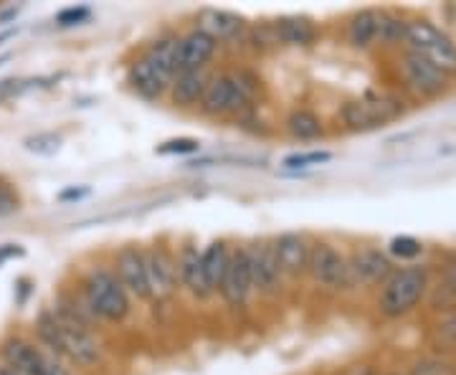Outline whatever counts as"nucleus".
<instances>
[{"instance_id":"3","label":"nucleus","mask_w":456,"mask_h":375,"mask_svg":"<svg viewBox=\"0 0 456 375\" xmlns=\"http://www.w3.org/2000/svg\"><path fill=\"white\" fill-rule=\"evenodd\" d=\"M259 89L261 79L246 69H231L226 74H211V82L203 92L198 110H200V115L211 117V119L233 117L251 107Z\"/></svg>"},{"instance_id":"9","label":"nucleus","mask_w":456,"mask_h":375,"mask_svg":"<svg viewBox=\"0 0 456 375\" xmlns=\"http://www.w3.org/2000/svg\"><path fill=\"white\" fill-rule=\"evenodd\" d=\"M395 264L378 246H358L347 254V292L380 289L391 277Z\"/></svg>"},{"instance_id":"36","label":"nucleus","mask_w":456,"mask_h":375,"mask_svg":"<svg viewBox=\"0 0 456 375\" xmlns=\"http://www.w3.org/2000/svg\"><path fill=\"white\" fill-rule=\"evenodd\" d=\"M444 292L449 294V307H456V259L446 266V277H444Z\"/></svg>"},{"instance_id":"19","label":"nucleus","mask_w":456,"mask_h":375,"mask_svg":"<svg viewBox=\"0 0 456 375\" xmlns=\"http://www.w3.org/2000/svg\"><path fill=\"white\" fill-rule=\"evenodd\" d=\"M178 259V284L196 299H208L213 297L206 277H203V264H200V249L193 241L180 246V251L175 254Z\"/></svg>"},{"instance_id":"18","label":"nucleus","mask_w":456,"mask_h":375,"mask_svg":"<svg viewBox=\"0 0 456 375\" xmlns=\"http://www.w3.org/2000/svg\"><path fill=\"white\" fill-rule=\"evenodd\" d=\"M218 44L211 36H206L198 29H191L183 33L178 41V74L180 71H198V69H208L216 53H218Z\"/></svg>"},{"instance_id":"37","label":"nucleus","mask_w":456,"mask_h":375,"mask_svg":"<svg viewBox=\"0 0 456 375\" xmlns=\"http://www.w3.org/2000/svg\"><path fill=\"white\" fill-rule=\"evenodd\" d=\"M20 84L18 79H3L0 82V99H11L16 97L18 92H20Z\"/></svg>"},{"instance_id":"34","label":"nucleus","mask_w":456,"mask_h":375,"mask_svg":"<svg viewBox=\"0 0 456 375\" xmlns=\"http://www.w3.org/2000/svg\"><path fill=\"white\" fill-rule=\"evenodd\" d=\"M92 16V11L86 8V5H74V8H64L59 16H56V23L61 26V29H69V26H79L84 20H89Z\"/></svg>"},{"instance_id":"20","label":"nucleus","mask_w":456,"mask_h":375,"mask_svg":"<svg viewBox=\"0 0 456 375\" xmlns=\"http://www.w3.org/2000/svg\"><path fill=\"white\" fill-rule=\"evenodd\" d=\"M211 82V74L208 69H198V71H180L175 74V79L167 89V99L173 102V107H180V110H191V107H198L200 99H203V92Z\"/></svg>"},{"instance_id":"22","label":"nucleus","mask_w":456,"mask_h":375,"mask_svg":"<svg viewBox=\"0 0 456 375\" xmlns=\"http://www.w3.org/2000/svg\"><path fill=\"white\" fill-rule=\"evenodd\" d=\"M231 249L233 246L228 244L226 239L211 241L206 249H200L203 277H206V284H208L211 294H218V289H221V281H224V274L228 269V259H231Z\"/></svg>"},{"instance_id":"21","label":"nucleus","mask_w":456,"mask_h":375,"mask_svg":"<svg viewBox=\"0 0 456 375\" xmlns=\"http://www.w3.org/2000/svg\"><path fill=\"white\" fill-rule=\"evenodd\" d=\"M378 20H380L378 8H362L358 13H353L345 29L347 46L355 51L378 49Z\"/></svg>"},{"instance_id":"12","label":"nucleus","mask_w":456,"mask_h":375,"mask_svg":"<svg viewBox=\"0 0 456 375\" xmlns=\"http://www.w3.org/2000/svg\"><path fill=\"white\" fill-rule=\"evenodd\" d=\"M145 251L147 279L152 299H167L178 292V259L175 251L167 244H150L142 249Z\"/></svg>"},{"instance_id":"35","label":"nucleus","mask_w":456,"mask_h":375,"mask_svg":"<svg viewBox=\"0 0 456 375\" xmlns=\"http://www.w3.org/2000/svg\"><path fill=\"white\" fill-rule=\"evenodd\" d=\"M13 211H18V193L8 183H0V216H8Z\"/></svg>"},{"instance_id":"23","label":"nucleus","mask_w":456,"mask_h":375,"mask_svg":"<svg viewBox=\"0 0 456 375\" xmlns=\"http://www.w3.org/2000/svg\"><path fill=\"white\" fill-rule=\"evenodd\" d=\"M274 26H277V36L281 46L305 49V46H312L314 38H317V29H314V23L307 20V18H279V20H274Z\"/></svg>"},{"instance_id":"7","label":"nucleus","mask_w":456,"mask_h":375,"mask_svg":"<svg viewBox=\"0 0 456 375\" xmlns=\"http://www.w3.org/2000/svg\"><path fill=\"white\" fill-rule=\"evenodd\" d=\"M395 74H398L401 89L408 97L421 99V102L449 94L452 82H454L446 74H441L436 66H431L426 59H421L419 53L406 49H401L395 56Z\"/></svg>"},{"instance_id":"27","label":"nucleus","mask_w":456,"mask_h":375,"mask_svg":"<svg viewBox=\"0 0 456 375\" xmlns=\"http://www.w3.org/2000/svg\"><path fill=\"white\" fill-rule=\"evenodd\" d=\"M244 41L254 51H259V53L281 49L274 20H272V23H259V26H248V31H246Z\"/></svg>"},{"instance_id":"8","label":"nucleus","mask_w":456,"mask_h":375,"mask_svg":"<svg viewBox=\"0 0 456 375\" xmlns=\"http://www.w3.org/2000/svg\"><path fill=\"white\" fill-rule=\"evenodd\" d=\"M0 363H5L18 375H71L64 360L18 335L0 343Z\"/></svg>"},{"instance_id":"5","label":"nucleus","mask_w":456,"mask_h":375,"mask_svg":"<svg viewBox=\"0 0 456 375\" xmlns=\"http://www.w3.org/2000/svg\"><path fill=\"white\" fill-rule=\"evenodd\" d=\"M406 99L393 92H365L360 97L347 99L340 107L342 127L350 132H370L386 127L406 115Z\"/></svg>"},{"instance_id":"40","label":"nucleus","mask_w":456,"mask_h":375,"mask_svg":"<svg viewBox=\"0 0 456 375\" xmlns=\"http://www.w3.org/2000/svg\"><path fill=\"white\" fill-rule=\"evenodd\" d=\"M16 31L18 29H5V31H0V44H3V41H8V38H13Z\"/></svg>"},{"instance_id":"31","label":"nucleus","mask_w":456,"mask_h":375,"mask_svg":"<svg viewBox=\"0 0 456 375\" xmlns=\"http://www.w3.org/2000/svg\"><path fill=\"white\" fill-rule=\"evenodd\" d=\"M408 375H456V371L454 365L444 358H426L419 360Z\"/></svg>"},{"instance_id":"17","label":"nucleus","mask_w":456,"mask_h":375,"mask_svg":"<svg viewBox=\"0 0 456 375\" xmlns=\"http://www.w3.org/2000/svg\"><path fill=\"white\" fill-rule=\"evenodd\" d=\"M127 84L137 97L147 99V102H158V99L167 97L173 77H167L163 69H158L150 59L140 53L127 66Z\"/></svg>"},{"instance_id":"43","label":"nucleus","mask_w":456,"mask_h":375,"mask_svg":"<svg viewBox=\"0 0 456 375\" xmlns=\"http://www.w3.org/2000/svg\"><path fill=\"white\" fill-rule=\"evenodd\" d=\"M388 375H403V373H388Z\"/></svg>"},{"instance_id":"38","label":"nucleus","mask_w":456,"mask_h":375,"mask_svg":"<svg viewBox=\"0 0 456 375\" xmlns=\"http://www.w3.org/2000/svg\"><path fill=\"white\" fill-rule=\"evenodd\" d=\"M345 375H383L375 365H368V363H360V365H353Z\"/></svg>"},{"instance_id":"10","label":"nucleus","mask_w":456,"mask_h":375,"mask_svg":"<svg viewBox=\"0 0 456 375\" xmlns=\"http://www.w3.org/2000/svg\"><path fill=\"white\" fill-rule=\"evenodd\" d=\"M307 279L330 294L347 292V254L332 241H312Z\"/></svg>"},{"instance_id":"28","label":"nucleus","mask_w":456,"mask_h":375,"mask_svg":"<svg viewBox=\"0 0 456 375\" xmlns=\"http://www.w3.org/2000/svg\"><path fill=\"white\" fill-rule=\"evenodd\" d=\"M431 335H434V345L439 350H444V353L456 350V307L441 312V317L431 327Z\"/></svg>"},{"instance_id":"29","label":"nucleus","mask_w":456,"mask_h":375,"mask_svg":"<svg viewBox=\"0 0 456 375\" xmlns=\"http://www.w3.org/2000/svg\"><path fill=\"white\" fill-rule=\"evenodd\" d=\"M386 254H388L391 259H401L411 264V261L419 259V257L424 254V244H421L419 239H413V236H395V239H391Z\"/></svg>"},{"instance_id":"33","label":"nucleus","mask_w":456,"mask_h":375,"mask_svg":"<svg viewBox=\"0 0 456 375\" xmlns=\"http://www.w3.org/2000/svg\"><path fill=\"white\" fill-rule=\"evenodd\" d=\"M198 140L193 137H178V140H167L163 145H158L160 155H188V152H198Z\"/></svg>"},{"instance_id":"25","label":"nucleus","mask_w":456,"mask_h":375,"mask_svg":"<svg viewBox=\"0 0 456 375\" xmlns=\"http://www.w3.org/2000/svg\"><path fill=\"white\" fill-rule=\"evenodd\" d=\"M284 127H287V132L292 135L294 140H302V143L317 140V137L325 135V122H322V117L317 115V112H312V110H307V107L292 110L289 117H287V122H284Z\"/></svg>"},{"instance_id":"42","label":"nucleus","mask_w":456,"mask_h":375,"mask_svg":"<svg viewBox=\"0 0 456 375\" xmlns=\"http://www.w3.org/2000/svg\"><path fill=\"white\" fill-rule=\"evenodd\" d=\"M8 59H11V56H8V53H3V56H0V66L5 64V61H8Z\"/></svg>"},{"instance_id":"11","label":"nucleus","mask_w":456,"mask_h":375,"mask_svg":"<svg viewBox=\"0 0 456 375\" xmlns=\"http://www.w3.org/2000/svg\"><path fill=\"white\" fill-rule=\"evenodd\" d=\"M248 251V266H251V281H254V294L259 297H274L284 284L281 269H279L277 251H274V236L256 239L246 244Z\"/></svg>"},{"instance_id":"32","label":"nucleus","mask_w":456,"mask_h":375,"mask_svg":"<svg viewBox=\"0 0 456 375\" xmlns=\"http://www.w3.org/2000/svg\"><path fill=\"white\" fill-rule=\"evenodd\" d=\"M59 145H61V137L53 135V132L36 135V137H28V140H26V147H28L31 152H38V155H51V152L59 150Z\"/></svg>"},{"instance_id":"6","label":"nucleus","mask_w":456,"mask_h":375,"mask_svg":"<svg viewBox=\"0 0 456 375\" xmlns=\"http://www.w3.org/2000/svg\"><path fill=\"white\" fill-rule=\"evenodd\" d=\"M403 49L419 53L441 74L456 79V44L446 31H441L428 18H406Z\"/></svg>"},{"instance_id":"24","label":"nucleus","mask_w":456,"mask_h":375,"mask_svg":"<svg viewBox=\"0 0 456 375\" xmlns=\"http://www.w3.org/2000/svg\"><path fill=\"white\" fill-rule=\"evenodd\" d=\"M178 41L180 36H160L142 51V56L150 59L158 69H163L167 77L175 79V74H178Z\"/></svg>"},{"instance_id":"2","label":"nucleus","mask_w":456,"mask_h":375,"mask_svg":"<svg viewBox=\"0 0 456 375\" xmlns=\"http://www.w3.org/2000/svg\"><path fill=\"white\" fill-rule=\"evenodd\" d=\"M428 292H431L428 269L421 264H403L395 266L391 277L386 279V284L378 289L375 307L386 320H401L419 310Z\"/></svg>"},{"instance_id":"1","label":"nucleus","mask_w":456,"mask_h":375,"mask_svg":"<svg viewBox=\"0 0 456 375\" xmlns=\"http://www.w3.org/2000/svg\"><path fill=\"white\" fill-rule=\"evenodd\" d=\"M33 327L41 345L59 360L79 368H94L102 363V345L97 343L94 332L59 310H41Z\"/></svg>"},{"instance_id":"15","label":"nucleus","mask_w":456,"mask_h":375,"mask_svg":"<svg viewBox=\"0 0 456 375\" xmlns=\"http://www.w3.org/2000/svg\"><path fill=\"white\" fill-rule=\"evenodd\" d=\"M274 251H277L281 277L289 279V281H299V279L307 277L312 251V241L307 233H299V231L279 233V236H274Z\"/></svg>"},{"instance_id":"13","label":"nucleus","mask_w":456,"mask_h":375,"mask_svg":"<svg viewBox=\"0 0 456 375\" xmlns=\"http://www.w3.org/2000/svg\"><path fill=\"white\" fill-rule=\"evenodd\" d=\"M112 272L122 281V287L127 289L130 297L140 299V302H152V289H150V279H147L145 251H142V246H122L114 254Z\"/></svg>"},{"instance_id":"4","label":"nucleus","mask_w":456,"mask_h":375,"mask_svg":"<svg viewBox=\"0 0 456 375\" xmlns=\"http://www.w3.org/2000/svg\"><path fill=\"white\" fill-rule=\"evenodd\" d=\"M79 292L84 294L89 310L94 312L99 322H112L119 325L130 317L132 312V297L122 287V281L117 279L112 266H89L86 274L82 277Z\"/></svg>"},{"instance_id":"41","label":"nucleus","mask_w":456,"mask_h":375,"mask_svg":"<svg viewBox=\"0 0 456 375\" xmlns=\"http://www.w3.org/2000/svg\"><path fill=\"white\" fill-rule=\"evenodd\" d=\"M0 375H18V373H16V371H11V368H8L5 363H0Z\"/></svg>"},{"instance_id":"26","label":"nucleus","mask_w":456,"mask_h":375,"mask_svg":"<svg viewBox=\"0 0 456 375\" xmlns=\"http://www.w3.org/2000/svg\"><path fill=\"white\" fill-rule=\"evenodd\" d=\"M406 18L395 11H380L378 20V49H403Z\"/></svg>"},{"instance_id":"14","label":"nucleus","mask_w":456,"mask_h":375,"mask_svg":"<svg viewBox=\"0 0 456 375\" xmlns=\"http://www.w3.org/2000/svg\"><path fill=\"white\" fill-rule=\"evenodd\" d=\"M221 299L226 302L231 310L246 307V302L254 294V281H251V266H248V251L246 244L233 246L231 249V259H228V269L221 281Z\"/></svg>"},{"instance_id":"39","label":"nucleus","mask_w":456,"mask_h":375,"mask_svg":"<svg viewBox=\"0 0 456 375\" xmlns=\"http://www.w3.org/2000/svg\"><path fill=\"white\" fill-rule=\"evenodd\" d=\"M86 193H89L86 188H82V191H77V188H74V191H64V193H61V200H69V198H82L86 196Z\"/></svg>"},{"instance_id":"30","label":"nucleus","mask_w":456,"mask_h":375,"mask_svg":"<svg viewBox=\"0 0 456 375\" xmlns=\"http://www.w3.org/2000/svg\"><path fill=\"white\" fill-rule=\"evenodd\" d=\"M332 160V152L327 150H312V152H294L287 155L281 165L289 167V170H302V167H312V165H325Z\"/></svg>"},{"instance_id":"16","label":"nucleus","mask_w":456,"mask_h":375,"mask_svg":"<svg viewBox=\"0 0 456 375\" xmlns=\"http://www.w3.org/2000/svg\"><path fill=\"white\" fill-rule=\"evenodd\" d=\"M198 31H203L206 36H211L213 41L221 44H231V41H241L248 31L246 18H241L233 11H224V8H200L196 13Z\"/></svg>"}]
</instances>
